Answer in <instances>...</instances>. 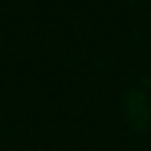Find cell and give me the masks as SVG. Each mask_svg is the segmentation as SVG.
<instances>
[]
</instances>
